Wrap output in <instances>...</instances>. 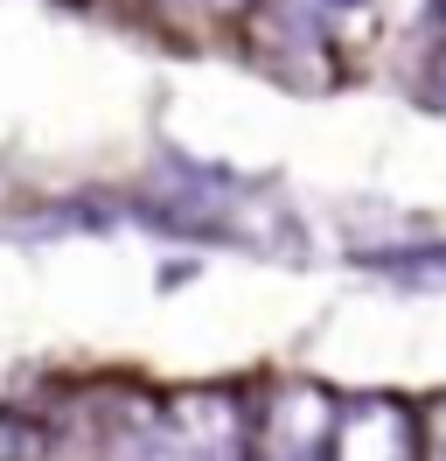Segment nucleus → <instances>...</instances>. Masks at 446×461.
<instances>
[{
  "instance_id": "5",
  "label": "nucleus",
  "mask_w": 446,
  "mask_h": 461,
  "mask_svg": "<svg viewBox=\"0 0 446 461\" xmlns=\"http://www.w3.org/2000/svg\"><path fill=\"white\" fill-rule=\"evenodd\" d=\"M35 455H42V433L22 412H0V461H35Z\"/></svg>"
},
{
  "instance_id": "1",
  "label": "nucleus",
  "mask_w": 446,
  "mask_h": 461,
  "mask_svg": "<svg viewBox=\"0 0 446 461\" xmlns=\"http://www.w3.org/2000/svg\"><path fill=\"white\" fill-rule=\"evenodd\" d=\"M105 461H251V420L237 392H174L112 433Z\"/></svg>"
},
{
  "instance_id": "4",
  "label": "nucleus",
  "mask_w": 446,
  "mask_h": 461,
  "mask_svg": "<svg viewBox=\"0 0 446 461\" xmlns=\"http://www.w3.org/2000/svg\"><path fill=\"white\" fill-rule=\"evenodd\" d=\"M362 273H377L390 287H418V294H446V245H384V252H356Z\"/></svg>"
},
{
  "instance_id": "7",
  "label": "nucleus",
  "mask_w": 446,
  "mask_h": 461,
  "mask_svg": "<svg viewBox=\"0 0 446 461\" xmlns=\"http://www.w3.org/2000/svg\"><path fill=\"white\" fill-rule=\"evenodd\" d=\"M210 7H217V14H245L251 0H210Z\"/></svg>"
},
{
  "instance_id": "2",
  "label": "nucleus",
  "mask_w": 446,
  "mask_h": 461,
  "mask_svg": "<svg viewBox=\"0 0 446 461\" xmlns=\"http://www.w3.org/2000/svg\"><path fill=\"white\" fill-rule=\"evenodd\" d=\"M334 412H342V399H334L328 384L279 377L272 392H265L258 427H251V461H328Z\"/></svg>"
},
{
  "instance_id": "6",
  "label": "nucleus",
  "mask_w": 446,
  "mask_h": 461,
  "mask_svg": "<svg viewBox=\"0 0 446 461\" xmlns=\"http://www.w3.org/2000/svg\"><path fill=\"white\" fill-rule=\"evenodd\" d=\"M418 461H446V392L425 405V420H418Z\"/></svg>"
},
{
  "instance_id": "3",
  "label": "nucleus",
  "mask_w": 446,
  "mask_h": 461,
  "mask_svg": "<svg viewBox=\"0 0 446 461\" xmlns=\"http://www.w3.org/2000/svg\"><path fill=\"white\" fill-rule=\"evenodd\" d=\"M328 461H418V420H412V405L384 399V392L342 399Z\"/></svg>"
}]
</instances>
